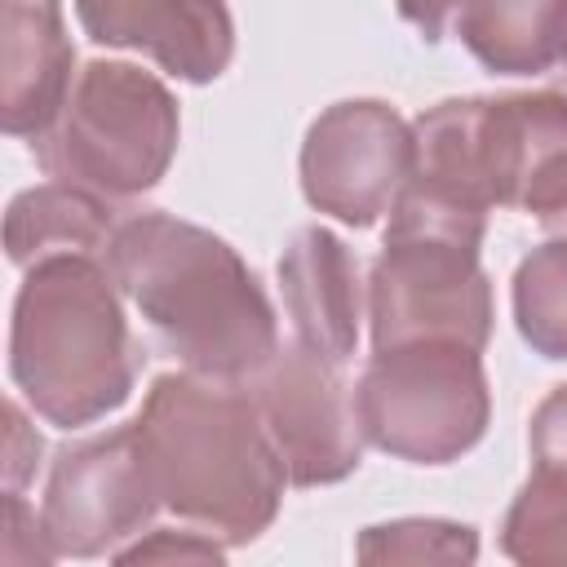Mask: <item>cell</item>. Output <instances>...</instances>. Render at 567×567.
<instances>
[{
  "instance_id": "7",
  "label": "cell",
  "mask_w": 567,
  "mask_h": 567,
  "mask_svg": "<svg viewBox=\"0 0 567 567\" xmlns=\"http://www.w3.org/2000/svg\"><path fill=\"white\" fill-rule=\"evenodd\" d=\"M159 505L137 425L66 447L53 461L44 487V527L58 554L93 558L115 554L120 540L137 536Z\"/></svg>"
},
{
  "instance_id": "24",
  "label": "cell",
  "mask_w": 567,
  "mask_h": 567,
  "mask_svg": "<svg viewBox=\"0 0 567 567\" xmlns=\"http://www.w3.org/2000/svg\"><path fill=\"white\" fill-rule=\"evenodd\" d=\"M540 226H545L554 239H567V204H563V208H554V213H545V217H540Z\"/></svg>"
},
{
  "instance_id": "6",
  "label": "cell",
  "mask_w": 567,
  "mask_h": 567,
  "mask_svg": "<svg viewBox=\"0 0 567 567\" xmlns=\"http://www.w3.org/2000/svg\"><path fill=\"white\" fill-rule=\"evenodd\" d=\"M354 412L363 439L399 461H456L483 439L492 412L478 350L456 341H408L377 350L359 377Z\"/></svg>"
},
{
  "instance_id": "12",
  "label": "cell",
  "mask_w": 567,
  "mask_h": 567,
  "mask_svg": "<svg viewBox=\"0 0 567 567\" xmlns=\"http://www.w3.org/2000/svg\"><path fill=\"white\" fill-rule=\"evenodd\" d=\"M75 49L62 0H0V120L4 133L35 137L71 93Z\"/></svg>"
},
{
  "instance_id": "21",
  "label": "cell",
  "mask_w": 567,
  "mask_h": 567,
  "mask_svg": "<svg viewBox=\"0 0 567 567\" xmlns=\"http://www.w3.org/2000/svg\"><path fill=\"white\" fill-rule=\"evenodd\" d=\"M532 456L536 465L567 470V385H558L532 416Z\"/></svg>"
},
{
  "instance_id": "10",
  "label": "cell",
  "mask_w": 567,
  "mask_h": 567,
  "mask_svg": "<svg viewBox=\"0 0 567 567\" xmlns=\"http://www.w3.org/2000/svg\"><path fill=\"white\" fill-rule=\"evenodd\" d=\"M478 177L487 204L536 217L567 204V97L505 93L478 97Z\"/></svg>"
},
{
  "instance_id": "22",
  "label": "cell",
  "mask_w": 567,
  "mask_h": 567,
  "mask_svg": "<svg viewBox=\"0 0 567 567\" xmlns=\"http://www.w3.org/2000/svg\"><path fill=\"white\" fill-rule=\"evenodd\" d=\"M40 465V434L27 425L18 403H4V483L18 492Z\"/></svg>"
},
{
  "instance_id": "18",
  "label": "cell",
  "mask_w": 567,
  "mask_h": 567,
  "mask_svg": "<svg viewBox=\"0 0 567 567\" xmlns=\"http://www.w3.org/2000/svg\"><path fill=\"white\" fill-rule=\"evenodd\" d=\"M363 563H470L478 540L470 527L439 518H403L385 527H368L354 549Z\"/></svg>"
},
{
  "instance_id": "16",
  "label": "cell",
  "mask_w": 567,
  "mask_h": 567,
  "mask_svg": "<svg viewBox=\"0 0 567 567\" xmlns=\"http://www.w3.org/2000/svg\"><path fill=\"white\" fill-rule=\"evenodd\" d=\"M514 319L536 354L567 359V239H549L518 261Z\"/></svg>"
},
{
  "instance_id": "4",
  "label": "cell",
  "mask_w": 567,
  "mask_h": 567,
  "mask_svg": "<svg viewBox=\"0 0 567 567\" xmlns=\"http://www.w3.org/2000/svg\"><path fill=\"white\" fill-rule=\"evenodd\" d=\"M487 208L408 182L390 208L385 248L368 284L372 346L456 341L483 350L492 337V284L478 266Z\"/></svg>"
},
{
  "instance_id": "2",
  "label": "cell",
  "mask_w": 567,
  "mask_h": 567,
  "mask_svg": "<svg viewBox=\"0 0 567 567\" xmlns=\"http://www.w3.org/2000/svg\"><path fill=\"white\" fill-rule=\"evenodd\" d=\"M133 425L159 505L177 518L226 545H248L275 523L288 474L252 390L186 368L151 385Z\"/></svg>"
},
{
  "instance_id": "13",
  "label": "cell",
  "mask_w": 567,
  "mask_h": 567,
  "mask_svg": "<svg viewBox=\"0 0 567 567\" xmlns=\"http://www.w3.org/2000/svg\"><path fill=\"white\" fill-rule=\"evenodd\" d=\"M279 284L297 341L346 363L359 341V270L346 244L323 226L297 230L279 257Z\"/></svg>"
},
{
  "instance_id": "1",
  "label": "cell",
  "mask_w": 567,
  "mask_h": 567,
  "mask_svg": "<svg viewBox=\"0 0 567 567\" xmlns=\"http://www.w3.org/2000/svg\"><path fill=\"white\" fill-rule=\"evenodd\" d=\"M106 270L151 332L190 372L252 381L279 350L275 310L244 257L204 226L168 213L124 217Z\"/></svg>"
},
{
  "instance_id": "5",
  "label": "cell",
  "mask_w": 567,
  "mask_h": 567,
  "mask_svg": "<svg viewBox=\"0 0 567 567\" xmlns=\"http://www.w3.org/2000/svg\"><path fill=\"white\" fill-rule=\"evenodd\" d=\"M173 151L177 102L155 75L128 62H89L62 111L31 137V155L53 182L106 199L151 190L168 173Z\"/></svg>"
},
{
  "instance_id": "9",
  "label": "cell",
  "mask_w": 567,
  "mask_h": 567,
  "mask_svg": "<svg viewBox=\"0 0 567 567\" xmlns=\"http://www.w3.org/2000/svg\"><path fill=\"white\" fill-rule=\"evenodd\" d=\"M412 173V128L385 102H337L328 106L301 146L306 199L346 221L372 226L394 208Z\"/></svg>"
},
{
  "instance_id": "23",
  "label": "cell",
  "mask_w": 567,
  "mask_h": 567,
  "mask_svg": "<svg viewBox=\"0 0 567 567\" xmlns=\"http://www.w3.org/2000/svg\"><path fill=\"white\" fill-rule=\"evenodd\" d=\"M456 4H461V0H399V13L434 44V40H443V31H447Z\"/></svg>"
},
{
  "instance_id": "17",
  "label": "cell",
  "mask_w": 567,
  "mask_h": 567,
  "mask_svg": "<svg viewBox=\"0 0 567 567\" xmlns=\"http://www.w3.org/2000/svg\"><path fill=\"white\" fill-rule=\"evenodd\" d=\"M505 554L532 567H567V470L536 465L505 514Z\"/></svg>"
},
{
  "instance_id": "3",
  "label": "cell",
  "mask_w": 567,
  "mask_h": 567,
  "mask_svg": "<svg viewBox=\"0 0 567 567\" xmlns=\"http://www.w3.org/2000/svg\"><path fill=\"white\" fill-rule=\"evenodd\" d=\"M9 368L27 403L53 425H89L120 408L142 350L120 306V284L97 257L35 261L9 337Z\"/></svg>"
},
{
  "instance_id": "20",
  "label": "cell",
  "mask_w": 567,
  "mask_h": 567,
  "mask_svg": "<svg viewBox=\"0 0 567 567\" xmlns=\"http://www.w3.org/2000/svg\"><path fill=\"white\" fill-rule=\"evenodd\" d=\"M120 563H217L221 545L208 532H151V540H137L128 549H115Z\"/></svg>"
},
{
  "instance_id": "8",
  "label": "cell",
  "mask_w": 567,
  "mask_h": 567,
  "mask_svg": "<svg viewBox=\"0 0 567 567\" xmlns=\"http://www.w3.org/2000/svg\"><path fill=\"white\" fill-rule=\"evenodd\" d=\"M252 399L288 483L319 487L346 478L359 465L363 425L337 377V363L323 354L306 350L301 341L275 350L252 377Z\"/></svg>"
},
{
  "instance_id": "14",
  "label": "cell",
  "mask_w": 567,
  "mask_h": 567,
  "mask_svg": "<svg viewBox=\"0 0 567 567\" xmlns=\"http://www.w3.org/2000/svg\"><path fill=\"white\" fill-rule=\"evenodd\" d=\"M120 217L106 195L71 182H49L22 190L4 217V248L13 266H35L49 257H106Z\"/></svg>"
},
{
  "instance_id": "25",
  "label": "cell",
  "mask_w": 567,
  "mask_h": 567,
  "mask_svg": "<svg viewBox=\"0 0 567 567\" xmlns=\"http://www.w3.org/2000/svg\"><path fill=\"white\" fill-rule=\"evenodd\" d=\"M549 75H554V89L567 97V40H563V53H558V62H554V71H549Z\"/></svg>"
},
{
  "instance_id": "19",
  "label": "cell",
  "mask_w": 567,
  "mask_h": 567,
  "mask_svg": "<svg viewBox=\"0 0 567 567\" xmlns=\"http://www.w3.org/2000/svg\"><path fill=\"white\" fill-rule=\"evenodd\" d=\"M53 558H62V554H58L44 518H35V509L18 492H9L4 523H0V567H44Z\"/></svg>"
},
{
  "instance_id": "11",
  "label": "cell",
  "mask_w": 567,
  "mask_h": 567,
  "mask_svg": "<svg viewBox=\"0 0 567 567\" xmlns=\"http://www.w3.org/2000/svg\"><path fill=\"white\" fill-rule=\"evenodd\" d=\"M75 13L97 44L142 49L190 84L217 80L235 53L226 0H75Z\"/></svg>"
},
{
  "instance_id": "15",
  "label": "cell",
  "mask_w": 567,
  "mask_h": 567,
  "mask_svg": "<svg viewBox=\"0 0 567 567\" xmlns=\"http://www.w3.org/2000/svg\"><path fill=\"white\" fill-rule=\"evenodd\" d=\"M461 44L501 75H549L567 40V0H461Z\"/></svg>"
}]
</instances>
